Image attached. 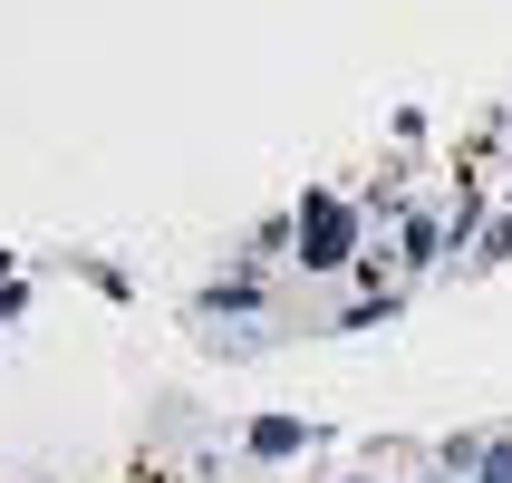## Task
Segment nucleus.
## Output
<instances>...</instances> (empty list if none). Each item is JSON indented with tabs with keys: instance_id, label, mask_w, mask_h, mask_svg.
Returning a JSON list of instances; mask_svg holds the SVG:
<instances>
[{
	"instance_id": "nucleus-5",
	"label": "nucleus",
	"mask_w": 512,
	"mask_h": 483,
	"mask_svg": "<svg viewBox=\"0 0 512 483\" xmlns=\"http://www.w3.org/2000/svg\"><path fill=\"white\" fill-rule=\"evenodd\" d=\"M397 319H406V290L387 281V290H358V300L329 319V339H368V329H397Z\"/></svg>"
},
{
	"instance_id": "nucleus-3",
	"label": "nucleus",
	"mask_w": 512,
	"mask_h": 483,
	"mask_svg": "<svg viewBox=\"0 0 512 483\" xmlns=\"http://www.w3.org/2000/svg\"><path fill=\"white\" fill-rule=\"evenodd\" d=\"M261 300H271L261 261H232V271H213V281L194 290V319H261Z\"/></svg>"
},
{
	"instance_id": "nucleus-15",
	"label": "nucleus",
	"mask_w": 512,
	"mask_h": 483,
	"mask_svg": "<svg viewBox=\"0 0 512 483\" xmlns=\"http://www.w3.org/2000/svg\"><path fill=\"white\" fill-rule=\"evenodd\" d=\"M503 213H512V184H503Z\"/></svg>"
},
{
	"instance_id": "nucleus-12",
	"label": "nucleus",
	"mask_w": 512,
	"mask_h": 483,
	"mask_svg": "<svg viewBox=\"0 0 512 483\" xmlns=\"http://www.w3.org/2000/svg\"><path fill=\"white\" fill-rule=\"evenodd\" d=\"M493 136H503V145H512V107H503V116H493Z\"/></svg>"
},
{
	"instance_id": "nucleus-7",
	"label": "nucleus",
	"mask_w": 512,
	"mask_h": 483,
	"mask_svg": "<svg viewBox=\"0 0 512 483\" xmlns=\"http://www.w3.org/2000/svg\"><path fill=\"white\" fill-rule=\"evenodd\" d=\"M464 483H512V426H484V445H474Z\"/></svg>"
},
{
	"instance_id": "nucleus-2",
	"label": "nucleus",
	"mask_w": 512,
	"mask_h": 483,
	"mask_svg": "<svg viewBox=\"0 0 512 483\" xmlns=\"http://www.w3.org/2000/svg\"><path fill=\"white\" fill-rule=\"evenodd\" d=\"M310 445H319V426H310V416H290V406H271V416L242 426V455H252L261 474H271V464H300Z\"/></svg>"
},
{
	"instance_id": "nucleus-9",
	"label": "nucleus",
	"mask_w": 512,
	"mask_h": 483,
	"mask_svg": "<svg viewBox=\"0 0 512 483\" xmlns=\"http://www.w3.org/2000/svg\"><path fill=\"white\" fill-rule=\"evenodd\" d=\"M512 261V213H493L484 232H474V271H503Z\"/></svg>"
},
{
	"instance_id": "nucleus-6",
	"label": "nucleus",
	"mask_w": 512,
	"mask_h": 483,
	"mask_svg": "<svg viewBox=\"0 0 512 483\" xmlns=\"http://www.w3.org/2000/svg\"><path fill=\"white\" fill-rule=\"evenodd\" d=\"M68 271H78V281L97 290V300H136V271H126V261H107V252H78Z\"/></svg>"
},
{
	"instance_id": "nucleus-8",
	"label": "nucleus",
	"mask_w": 512,
	"mask_h": 483,
	"mask_svg": "<svg viewBox=\"0 0 512 483\" xmlns=\"http://www.w3.org/2000/svg\"><path fill=\"white\" fill-rule=\"evenodd\" d=\"M281 252H290V213H261V223L242 232V252H232V261H261V271H271Z\"/></svg>"
},
{
	"instance_id": "nucleus-14",
	"label": "nucleus",
	"mask_w": 512,
	"mask_h": 483,
	"mask_svg": "<svg viewBox=\"0 0 512 483\" xmlns=\"http://www.w3.org/2000/svg\"><path fill=\"white\" fill-rule=\"evenodd\" d=\"M339 483H377V474H339Z\"/></svg>"
},
{
	"instance_id": "nucleus-13",
	"label": "nucleus",
	"mask_w": 512,
	"mask_h": 483,
	"mask_svg": "<svg viewBox=\"0 0 512 483\" xmlns=\"http://www.w3.org/2000/svg\"><path fill=\"white\" fill-rule=\"evenodd\" d=\"M426 483H464V474H445V464H435V474H426Z\"/></svg>"
},
{
	"instance_id": "nucleus-1",
	"label": "nucleus",
	"mask_w": 512,
	"mask_h": 483,
	"mask_svg": "<svg viewBox=\"0 0 512 483\" xmlns=\"http://www.w3.org/2000/svg\"><path fill=\"white\" fill-rule=\"evenodd\" d=\"M290 261L310 281H358V261H368V203L339 194V184H310L290 203Z\"/></svg>"
},
{
	"instance_id": "nucleus-4",
	"label": "nucleus",
	"mask_w": 512,
	"mask_h": 483,
	"mask_svg": "<svg viewBox=\"0 0 512 483\" xmlns=\"http://www.w3.org/2000/svg\"><path fill=\"white\" fill-rule=\"evenodd\" d=\"M406 271V281H426L435 261H445V213H426V203H406L397 213V252H387Z\"/></svg>"
},
{
	"instance_id": "nucleus-10",
	"label": "nucleus",
	"mask_w": 512,
	"mask_h": 483,
	"mask_svg": "<svg viewBox=\"0 0 512 483\" xmlns=\"http://www.w3.org/2000/svg\"><path fill=\"white\" fill-rule=\"evenodd\" d=\"M29 319V271H10V281H0V329H20Z\"/></svg>"
},
{
	"instance_id": "nucleus-11",
	"label": "nucleus",
	"mask_w": 512,
	"mask_h": 483,
	"mask_svg": "<svg viewBox=\"0 0 512 483\" xmlns=\"http://www.w3.org/2000/svg\"><path fill=\"white\" fill-rule=\"evenodd\" d=\"M10 271H20V252H10V242H0V281H10Z\"/></svg>"
}]
</instances>
